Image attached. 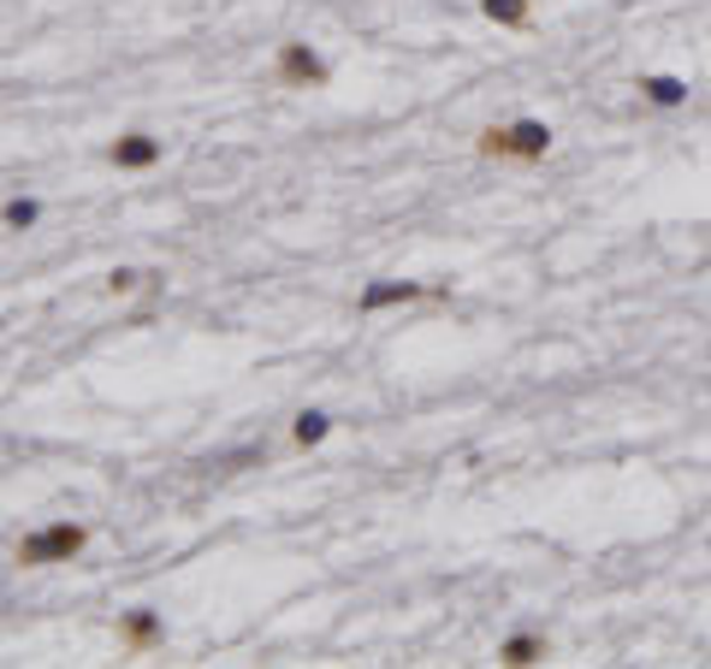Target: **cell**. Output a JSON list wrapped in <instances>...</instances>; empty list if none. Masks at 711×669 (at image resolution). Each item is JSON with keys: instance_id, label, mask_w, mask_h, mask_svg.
Listing matches in <instances>:
<instances>
[{"instance_id": "1", "label": "cell", "mask_w": 711, "mask_h": 669, "mask_svg": "<svg viewBox=\"0 0 711 669\" xmlns=\"http://www.w3.org/2000/svg\"><path fill=\"white\" fill-rule=\"evenodd\" d=\"M474 154L498 160V166H540L551 154V125L546 119H511V125H486L474 137Z\"/></svg>"}, {"instance_id": "2", "label": "cell", "mask_w": 711, "mask_h": 669, "mask_svg": "<svg viewBox=\"0 0 711 669\" xmlns=\"http://www.w3.org/2000/svg\"><path fill=\"white\" fill-rule=\"evenodd\" d=\"M90 551V528L83 521H48V528L24 533L19 545H12V563L19 569H54V563H71Z\"/></svg>"}, {"instance_id": "3", "label": "cell", "mask_w": 711, "mask_h": 669, "mask_svg": "<svg viewBox=\"0 0 711 669\" xmlns=\"http://www.w3.org/2000/svg\"><path fill=\"white\" fill-rule=\"evenodd\" d=\"M273 83H279V90H326L332 66L314 42H279V48H273Z\"/></svg>"}, {"instance_id": "4", "label": "cell", "mask_w": 711, "mask_h": 669, "mask_svg": "<svg viewBox=\"0 0 711 669\" xmlns=\"http://www.w3.org/2000/svg\"><path fill=\"white\" fill-rule=\"evenodd\" d=\"M403 302H451V285H421V279H374L356 297V314L403 309Z\"/></svg>"}, {"instance_id": "5", "label": "cell", "mask_w": 711, "mask_h": 669, "mask_svg": "<svg viewBox=\"0 0 711 669\" xmlns=\"http://www.w3.org/2000/svg\"><path fill=\"white\" fill-rule=\"evenodd\" d=\"M161 646H167L161 610H149V604L125 610V616H119V651H125V658H149V651H161Z\"/></svg>"}, {"instance_id": "6", "label": "cell", "mask_w": 711, "mask_h": 669, "mask_svg": "<svg viewBox=\"0 0 711 669\" xmlns=\"http://www.w3.org/2000/svg\"><path fill=\"white\" fill-rule=\"evenodd\" d=\"M101 154H107V166H119V172H149V166H161L167 142L149 137V130H125V137H113Z\"/></svg>"}, {"instance_id": "7", "label": "cell", "mask_w": 711, "mask_h": 669, "mask_svg": "<svg viewBox=\"0 0 711 669\" xmlns=\"http://www.w3.org/2000/svg\"><path fill=\"white\" fill-rule=\"evenodd\" d=\"M634 90H641V101H652V107H664V113L688 107V78H676V71H641Z\"/></svg>"}, {"instance_id": "8", "label": "cell", "mask_w": 711, "mask_h": 669, "mask_svg": "<svg viewBox=\"0 0 711 669\" xmlns=\"http://www.w3.org/2000/svg\"><path fill=\"white\" fill-rule=\"evenodd\" d=\"M551 658V639L546 634H511L498 646V664H511V669H528V664H546Z\"/></svg>"}, {"instance_id": "9", "label": "cell", "mask_w": 711, "mask_h": 669, "mask_svg": "<svg viewBox=\"0 0 711 669\" xmlns=\"http://www.w3.org/2000/svg\"><path fill=\"white\" fill-rule=\"evenodd\" d=\"M481 19L498 31H534V0H481Z\"/></svg>"}, {"instance_id": "10", "label": "cell", "mask_w": 711, "mask_h": 669, "mask_svg": "<svg viewBox=\"0 0 711 669\" xmlns=\"http://www.w3.org/2000/svg\"><path fill=\"white\" fill-rule=\"evenodd\" d=\"M326 432H332V415H326V410H302L297 427H291V445H297V450H314Z\"/></svg>"}, {"instance_id": "11", "label": "cell", "mask_w": 711, "mask_h": 669, "mask_svg": "<svg viewBox=\"0 0 711 669\" xmlns=\"http://www.w3.org/2000/svg\"><path fill=\"white\" fill-rule=\"evenodd\" d=\"M42 220V201L36 196H12V201H0V226L7 231H31Z\"/></svg>"}, {"instance_id": "12", "label": "cell", "mask_w": 711, "mask_h": 669, "mask_svg": "<svg viewBox=\"0 0 711 669\" xmlns=\"http://www.w3.org/2000/svg\"><path fill=\"white\" fill-rule=\"evenodd\" d=\"M142 279H149V273H137V267H113V273H107V297H130V290H137Z\"/></svg>"}]
</instances>
